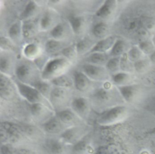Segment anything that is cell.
<instances>
[{
  "mask_svg": "<svg viewBox=\"0 0 155 154\" xmlns=\"http://www.w3.org/2000/svg\"><path fill=\"white\" fill-rule=\"evenodd\" d=\"M24 54L28 59L36 57L39 53V48L35 43H29L24 48Z\"/></svg>",
  "mask_w": 155,
  "mask_h": 154,
  "instance_id": "cell-36",
  "label": "cell"
},
{
  "mask_svg": "<svg viewBox=\"0 0 155 154\" xmlns=\"http://www.w3.org/2000/svg\"><path fill=\"white\" fill-rule=\"evenodd\" d=\"M127 54L129 60L133 63L144 58V54L142 52L138 46H133L131 47Z\"/></svg>",
  "mask_w": 155,
  "mask_h": 154,
  "instance_id": "cell-26",
  "label": "cell"
},
{
  "mask_svg": "<svg viewBox=\"0 0 155 154\" xmlns=\"http://www.w3.org/2000/svg\"><path fill=\"white\" fill-rule=\"evenodd\" d=\"M74 84L77 90L85 92L91 86V80L84 72L76 71L74 74Z\"/></svg>",
  "mask_w": 155,
  "mask_h": 154,
  "instance_id": "cell-13",
  "label": "cell"
},
{
  "mask_svg": "<svg viewBox=\"0 0 155 154\" xmlns=\"http://www.w3.org/2000/svg\"><path fill=\"white\" fill-rule=\"evenodd\" d=\"M66 34V30L64 25L58 24L56 25L50 31V35L53 39L59 40L62 39Z\"/></svg>",
  "mask_w": 155,
  "mask_h": 154,
  "instance_id": "cell-35",
  "label": "cell"
},
{
  "mask_svg": "<svg viewBox=\"0 0 155 154\" xmlns=\"http://www.w3.org/2000/svg\"><path fill=\"white\" fill-rule=\"evenodd\" d=\"M131 61L128 58L127 53L124 54L120 58V68L123 70V72H128L134 68L133 64H131Z\"/></svg>",
  "mask_w": 155,
  "mask_h": 154,
  "instance_id": "cell-43",
  "label": "cell"
},
{
  "mask_svg": "<svg viewBox=\"0 0 155 154\" xmlns=\"http://www.w3.org/2000/svg\"><path fill=\"white\" fill-rule=\"evenodd\" d=\"M22 34V27H21L20 25L17 22L13 24L9 28V36L12 40L15 41L18 40Z\"/></svg>",
  "mask_w": 155,
  "mask_h": 154,
  "instance_id": "cell-39",
  "label": "cell"
},
{
  "mask_svg": "<svg viewBox=\"0 0 155 154\" xmlns=\"http://www.w3.org/2000/svg\"><path fill=\"white\" fill-rule=\"evenodd\" d=\"M32 86L35 88L42 96L47 97H50L51 90L50 89V86L48 83L44 81L37 80L32 84Z\"/></svg>",
  "mask_w": 155,
  "mask_h": 154,
  "instance_id": "cell-24",
  "label": "cell"
},
{
  "mask_svg": "<svg viewBox=\"0 0 155 154\" xmlns=\"http://www.w3.org/2000/svg\"><path fill=\"white\" fill-rule=\"evenodd\" d=\"M53 18L52 14L47 11L41 18L40 21V26L42 30H48L53 25Z\"/></svg>",
  "mask_w": 155,
  "mask_h": 154,
  "instance_id": "cell-40",
  "label": "cell"
},
{
  "mask_svg": "<svg viewBox=\"0 0 155 154\" xmlns=\"http://www.w3.org/2000/svg\"><path fill=\"white\" fill-rule=\"evenodd\" d=\"M90 146L86 140H80L72 147V154H85L89 149Z\"/></svg>",
  "mask_w": 155,
  "mask_h": 154,
  "instance_id": "cell-25",
  "label": "cell"
},
{
  "mask_svg": "<svg viewBox=\"0 0 155 154\" xmlns=\"http://www.w3.org/2000/svg\"><path fill=\"white\" fill-rule=\"evenodd\" d=\"M151 41H152L153 43L154 44V47H155V34L152 36V37H151Z\"/></svg>",
  "mask_w": 155,
  "mask_h": 154,
  "instance_id": "cell-48",
  "label": "cell"
},
{
  "mask_svg": "<svg viewBox=\"0 0 155 154\" xmlns=\"http://www.w3.org/2000/svg\"><path fill=\"white\" fill-rule=\"evenodd\" d=\"M69 98L68 94L65 88L56 87L53 88L49 97L52 105L56 107H61L66 104Z\"/></svg>",
  "mask_w": 155,
  "mask_h": 154,
  "instance_id": "cell-9",
  "label": "cell"
},
{
  "mask_svg": "<svg viewBox=\"0 0 155 154\" xmlns=\"http://www.w3.org/2000/svg\"><path fill=\"white\" fill-rule=\"evenodd\" d=\"M51 82L54 85L56 86V87L64 88L71 87L73 85L72 80L64 74L53 79L51 80Z\"/></svg>",
  "mask_w": 155,
  "mask_h": 154,
  "instance_id": "cell-27",
  "label": "cell"
},
{
  "mask_svg": "<svg viewBox=\"0 0 155 154\" xmlns=\"http://www.w3.org/2000/svg\"><path fill=\"white\" fill-rule=\"evenodd\" d=\"M13 62L9 56H1L0 60V68L2 73L9 74L12 71Z\"/></svg>",
  "mask_w": 155,
  "mask_h": 154,
  "instance_id": "cell-34",
  "label": "cell"
},
{
  "mask_svg": "<svg viewBox=\"0 0 155 154\" xmlns=\"http://www.w3.org/2000/svg\"><path fill=\"white\" fill-rule=\"evenodd\" d=\"M82 129L81 127L72 126L64 130L61 135V138L62 141L65 143L74 144L82 139Z\"/></svg>",
  "mask_w": 155,
  "mask_h": 154,
  "instance_id": "cell-10",
  "label": "cell"
},
{
  "mask_svg": "<svg viewBox=\"0 0 155 154\" xmlns=\"http://www.w3.org/2000/svg\"><path fill=\"white\" fill-rule=\"evenodd\" d=\"M127 50H129L127 43L124 40L118 39L116 40L111 49L110 55L113 57H118L125 54V52Z\"/></svg>",
  "mask_w": 155,
  "mask_h": 154,
  "instance_id": "cell-21",
  "label": "cell"
},
{
  "mask_svg": "<svg viewBox=\"0 0 155 154\" xmlns=\"http://www.w3.org/2000/svg\"><path fill=\"white\" fill-rule=\"evenodd\" d=\"M71 106L76 115L81 118L85 117L89 112V101L84 97H78L73 99Z\"/></svg>",
  "mask_w": 155,
  "mask_h": 154,
  "instance_id": "cell-11",
  "label": "cell"
},
{
  "mask_svg": "<svg viewBox=\"0 0 155 154\" xmlns=\"http://www.w3.org/2000/svg\"><path fill=\"white\" fill-rule=\"evenodd\" d=\"M83 72L91 80L96 81L105 80L108 77V70L99 65L85 64L82 66Z\"/></svg>",
  "mask_w": 155,
  "mask_h": 154,
  "instance_id": "cell-5",
  "label": "cell"
},
{
  "mask_svg": "<svg viewBox=\"0 0 155 154\" xmlns=\"http://www.w3.org/2000/svg\"><path fill=\"white\" fill-rule=\"evenodd\" d=\"M23 132L22 127L16 124L8 121L1 123V138L2 142L9 140L15 143L21 138Z\"/></svg>",
  "mask_w": 155,
  "mask_h": 154,
  "instance_id": "cell-3",
  "label": "cell"
},
{
  "mask_svg": "<svg viewBox=\"0 0 155 154\" xmlns=\"http://www.w3.org/2000/svg\"><path fill=\"white\" fill-rule=\"evenodd\" d=\"M38 7L34 1H30L25 6L19 16V18L23 21L29 20L38 11Z\"/></svg>",
  "mask_w": 155,
  "mask_h": 154,
  "instance_id": "cell-23",
  "label": "cell"
},
{
  "mask_svg": "<svg viewBox=\"0 0 155 154\" xmlns=\"http://www.w3.org/2000/svg\"><path fill=\"white\" fill-rule=\"evenodd\" d=\"M22 35L25 38H31L33 37L37 32V25L32 20L25 21L22 25Z\"/></svg>",
  "mask_w": 155,
  "mask_h": 154,
  "instance_id": "cell-22",
  "label": "cell"
},
{
  "mask_svg": "<svg viewBox=\"0 0 155 154\" xmlns=\"http://www.w3.org/2000/svg\"><path fill=\"white\" fill-rule=\"evenodd\" d=\"M138 47L144 54L149 56L153 53L155 50V47L151 39L141 40L139 43Z\"/></svg>",
  "mask_w": 155,
  "mask_h": 154,
  "instance_id": "cell-33",
  "label": "cell"
},
{
  "mask_svg": "<svg viewBox=\"0 0 155 154\" xmlns=\"http://www.w3.org/2000/svg\"><path fill=\"white\" fill-rule=\"evenodd\" d=\"M63 125H64L57 116L51 117L46 121L43 124V128L48 133H58L63 132Z\"/></svg>",
  "mask_w": 155,
  "mask_h": 154,
  "instance_id": "cell-15",
  "label": "cell"
},
{
  "mask_svg": "<svg viewBox=\"0 0 155 154\" xmlns=\"http://www.w3.org/2000/svg\"><path fill=\"white\" fill-rule=\"evenodd\" d=\"M149 59H150V60L151 63L155 65V50L153 52V53H151L149 56Z\"/></svg>",
  "mask_w": 155,
  "mask_h": 154,
  "instance_id": "cell-47",
  "label": "cell"
},
{
  "mask_svg": "<svg viewBox=\"0 0 155 154\" xmlns=\"http://www.w3.org/2000/svg\"><path fill=\"white\" fill-rule=\"evenodd\" d=\"M46 147L51 154H63L65 150L64 142L54 138L48 139Z\"/></svg>",
  "mask_w": 155,
  "mask_h": 154,
  "instance_id": "cell-18",
  "label": "cell"
},
{
  "mask_svg": "<svg viewBox=\"0 0 155 154\" xmlns=\"http://www.w3.org/2000/svg\"><path fill=\"white\" fill-rule=\"evenodd\" d=\"M154 104H155V100H154Z\"/></svg>",
  "mask_w": 155,
  "mask_h": 154,
  "instance_id": "cell-49",
  "label": "cell"
},
{
  "mask_svg": "<svg viewBox=\"0 0 155 154\" xmlns=\"http://www.w3.org/2000/svg\"><path fill=\"white\" fill-rule=\"evenodd\" d=\"M62 47L61 42L56 39L48 40L45 45V51L50 54H54L59 51Z\"/></svg>",
  "mask_w": 155,
  "mask_h": 154,
  "instance_id": "cell-32",
  "label": "cell"
},
{
  "mask_svg": "<svg viewBox=\"0 0 155 154\" xmlns=\"http://www.w3.org/2000/svg\"><path fill=\"white\" fill-rule=\"evenodd\" d=\"M15 154H36L33 151L28 149H19L16 150Z\"/></svg>",
  "mask_w": 155,
  "mask_h": 154,
  "instance_id": "cell-46",
  "label": "cell"
},
{
  "mask_svg": "<svg viewBox=\"0 0 155 154\" xmlns=\"http://www.w3.org/2000/svg\"><path fill=\"white\" fill-rule=\"evenodd\" d=\"M116 40L114 37L110 36L102 39L93 45L92 49L90 51V53H105L108 50L111 49Z\"/></svg>",
  "mask_w": 155,
  "mask_h": 154,
  "instance_id": "cell-14",
  "label": "cell"
},
{
  "mask_svg": "<svg viewBox=\"0 0 155 154\" xmlns=\"http://www.w3.org/2000/svg\"><path fill=\"white\" fill-rule=\"evenodd\" d=\"M116 94L110 88H100L96 89L93 94V100L95 103L100 106L107 105L113 103L116 98Z\"/></svg>",
  "mask_w": 155,
  "mask_h": 154,
  "instance_id": "cell-7",
  "label": "cell"
},
{
  "mask_svg": "<svg viewBox=\"0 0 155 154\" xmlns=\"http://www.w3.org/2000/svg\"><path fill=\"white\" fill-rule=\"evenodd\" d=\"M62 53L65 58L68 60H74L76 57V54H78L76 46L74 45H70L68 47L63 48L62 50Z\"/></svg>",
  "mask_w": 155,
  "mask_h": 154,
  "instance_id": "cell-42",
  "label": "cell"
},
{
  "mask_svg": "<svg viewBox=\"0 0 155 154\" xmlns=\"http://www.w3.org/2000/svg\"><path fill=\"white\" fill-rule=\"evenodd\" d=\"M78 54H82L89 49H92V42L89 39H84L79 41L76 45Z\"/></svg>",
  "mask_w": 155,
  "mask_h": 154,
  "instance_id": "cell-37",
  "label": "cell"
},
{
  "mask_svg": "<svg viewBox=\"0 0 155 154\" xmlns=\"http://www.w3.org/2000/svg\"><path fill=\"white\" fill-rule=\"evenodd\" d=\"M15 74L18 79L21 82L24 83H28L30 82H35V75L36 74L35 69L31 63L28 62L21 63L16 67L15 70Z\"/></svg>",
  "mask_w": 155,
  "mask_h": 154,
  "instance_id": "cell-6",
  "label": "cell"
},
{
  "mask_svg": "<svg viewBox=\"0 0 155 154\" xmlns=\"http://www.w3.org/2000/svg\"><path fill=\"white\" fill-rule=\"evenodd\" d=\"M127 115V109L125 106H114L103 112L98 117L97 121L101 125H112L123 120Z\"/></svg>",
  "mask_w": 155,
  "mask_h": 154,
  "instance_id": "cell-2",
  "label": "cell"
},
{
  "mask_svg": "<svg viewBox=\"0 0 155 154\" xmlns=\"http://www.w3.org/2000/svg\"><path fill=\"white\" fill-rule=\"evenodd\" d=\"M16 151L14 147L8 143L2 144L1 147V154H15Z\"/></svg>",
  "mask_w": 155,
  "mask_h": 154,
  "instance_id": "cell-44",
  "label": "cell"
},
{
  "mask_svg": "<svg viewBox=\"0 0 155 154\" xmlns=\"http://www.w3.org/2000/svg\"><path fill=\"white\" fill-rule=\"evenodd\" d=\"M117 88L122 98L129 103L134 102L137 100L141 92L140 86L136 84L118 86Z\"/></svg>",
  "mask_w": 155,
  "mask_h": 154,
  "instance_id": "cell-8",
  "label": "cell"
},
{
  "mask_svg": "<svg viewBox=\"0 0 155 154\" xmlns=\"http://www.w3.org/2000/svg\"><path fill=\"white\" fill-rule=\"evenodd\" d=\"M46 107L42 103H33L30 106V112L32 115L36 118L42 117L46 112Z\"/></svg>",
  "mask_w": 155,
  "mask_h": 154,
  "instance_id": "cell-38",
  "label": "cell"
},
{
  "mask_svg": "<svg viewBox=\"0 0 155 154\" xmlns=\"http://www.w3.org/2000/svg\"><path fill=\"white\" fill-rule=\"evenodd\" d=\"M108 30V26L105 23L99 22L93 26L92 32L95 37L98 38H103L106 36Z\"/></svg>",
  "mask_w": 155,
  "mask_h": 154,
  "instance_id": "cell-30",
  "label": "cell"
},
{
  "mask_svg": "<svg viewBox=\"0 0 155 154\" xmlns=\"http://www.w3.org/2000/svg\"><path fill=\"white\" fill-rule=\"evenodd\" d=\"M16 86L19 94L28 101L31 104L41 103L42 95L35 88L21 82H18Z\"/></svg>",
  "mask_w": 155,
  "mask_h": 154,
  "instance_id": "cell-4",
  "label": "cell"
},
{
  "mask_svg": "<svg viewBox=\"0 0 155 154\" xmlns=\"http://www.w3.org/2000/svg\"><path fill=\"white\" fill-rule=\"evenodd\" d=\"M56 116L64 124L73 125L77 121L76 114L69 109L59 111L56 114Z\"/></svg>",
  "mask_w": 155,
  "mask_h": 154,
  "instance_id": "cell-17",
  "label": "cell"
},
{
  "mask_svg": "<svg viewBox=\"0 0 155 154\" xmlns=\"http://www.w3.org/2000/svg\"><path fill=\"white\" fill-rule=\"evenodd\" d=\"M151 62L147 58H143L137 62L133 63V66L134 70L138 73H144L148 71L149 69Z\"/></svg>",
  "mask_w": 155,
  "mask_h": 154,
  "instance_id": "cell-29",
  "label": "cell"
},
{
  "mask_svg": "<svg viewBox=\"0 0 155 154\" xmlns=\"http://www.w3.org/2000/svg\"><path fill=\"white\" fill-rule=\"evenodd\" d=\"M108 57L105 53H93L89 57V61L93 65H102L108 62Z\"/></svg>",
  "mask_w": 155,
  "mask_h": 154,
  "instance_id": "cell-28",
  "label": "cell"
},
{
  "mask_svg": "<svg viewBox=\"0 0 155 154\" xmlns=\"http://www.w3.org/2000/svg\"><path fill=\"white\" fill-rule=\"evenodd\" d=\"M143 27L151 34H155V18L151 16H144L141 20Z\"/></svg>",
  "mask_w": 155,
  "mask_h": 154,
  "instance_id": "cell-31",
  "label": "cell"
},
{
  "mask_svg": "<svg viewBox=\"0 0 155 154\" xmlns=\"http://www.w3.org/2000/svg\"><path fill=\"white\" fill-rule=\"evenodd\" d=\"M132 80L131 74L126 72H118L113 76V81L118 86L131 85Z\"/></svg>",
  "mask_w": 155,
  "mask_h": 154,
  "instance_id": "cell-20",
  "label": "cell"
},
{
  "mask_svg": "<svg viewBox=\"0 0 155 154\" xmlns=\"http://www.w3.org/2000/svg\"><path fill=\"white\" fill-rule=\"evenodd\" d=\"M120 58L118 57H114L109 59L106 63V68L108 71L113 72L118 71L120 68Z\"/></svg>",
  "mask_w": 155,
  "mask_h": 154,
  "instance_id": "cell-41",
  "label": "cell"
},
{
  "mask_svg": "<svg viewBox=\"0 0 155 154\" xmlns=\"http://www.w3.org/2000/svg\"><path fill=\"white\" fill-rule=\"evenodd\" d=\"M116 8V1L108 0L105 1L104 4L98 9L96 15L101 18L106 19L110 17L115 11Z\"/></svg>",
  "mask_w": 155,
  "mask_h": 154,
  "instance_id": "cell-16",
  "label": "cell"
},
{
  "mask_svg": "<svg viewBox=\"0 0 155 154\" xmlns=\"http://www.w3.org/2000/svg\"><path fill=\"white\" fill-rule=\"evenodd\" d=\"M70 62L66 58H55L49 60L44 66L41 73L44 80H53L62 75L70 68Z\"/></svg>",
  "mask_w": 155,
  "mask_h": 154,
  "instance_id": "cell-1",
  "label": "cell"
},
{
  "mask_svg": "<svg viewBox=\"0 0 155 154\" xmlns=\"http://www.w3.org/2000/svg\"><path fill=\"white\" fill-rule=\"evenodd\" d=\"M68 21L73 33L76 35L81 34L85 28V20L81 16H71Z\"/></svg>",
  "mask_w": 155,
  "mask_h": 154,
  "instance_id": "cell-19",
  "label": "cell"
},
{
  "mask_svg": "<svg viewBox=\"0 0 155 154\" xmlns=\"http://www.w3.org/2000/svg\"><path fill=\"white\" fill-rule=\"evenodd\" d=\"M15 95V88L11 80L1 73L0 78V95L5 100H10Z\"/></svg>",
  "mask_w": 155,
  "mask_h": 154,
  "instance_id": "cell-12",
  "label": "cell"
},
{
  "mask_svg": "<svg viewBox=\"0 0 155 154\" xmlns=\"http://www.w3.org/2000/svg\"><path fill=\"white\" fill-rule=\"evenodd\" d=\"M0 44H1V47L2 49L4 50H13V45L12 43L6 37H1V40H0Z\"/></svg>",
  "mask_w": 155,
  "mask_h": 154,
  "instance_id": "cell-45",
  "label": "cell"
}]
</instances>
